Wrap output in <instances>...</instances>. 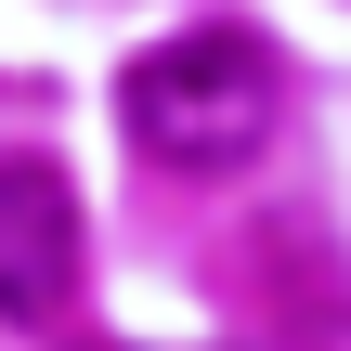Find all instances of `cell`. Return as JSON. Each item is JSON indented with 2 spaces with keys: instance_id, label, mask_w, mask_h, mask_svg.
Wrapping results in <instances>:
<instances>
[{
  "instance_id": "cell-1",
  "label": "cell",
  "mask_w": 351,
  "mask_h": 351,
  "mask_svg": "<svg viewBox=\"0 0 351 351\" xmlns=\"http://www.w3.org/2000/svg\"><path fill=\"white\" fill-rule=\"evenodd\" d=\"M117 117H130V143L156 156V169H247L261 143H274V117H287V65H274V39L261 26H182V39H156L130 78H117Z\"/></svg>"
},
{
  "instance_id": "cell-2",
  "label": "cell",
  "mask_w": 351,
  "mask_h": 351,
  "mask_svg": "<svg viewBox=\"0 0 351 351\" xmlns=\"http://www.w3.org/2000/svg\"><path fill=\"white\" fill-rule=\"evenodd\" d=\"M65 287H78V195H65V169L0 156V326L65 313Z\"/></svg>"
}]
</instances>
